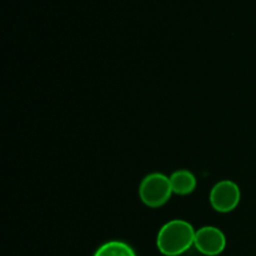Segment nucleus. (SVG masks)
<instances>
[{"label": "nucleus", "mask_w": 256, "mask_h": 256, "mask_svg": "<svg viewBox=\"0 0 256 256\" xmlns=\"http://www.w3.org/2000/svg\"><path fill=\"white\" fill-rule=\"evenodd\" d=\"M170 184L174 194L188 195L196 188V178L186 169H179L170 175Z\"/></svg>", "instance_id": "39448f33"}, {"label": "nucleus", "mask_w": 256, "mask_h": 256, "mask_svg": "<svg viewBox=\"0 0 256 256\" xmlns=\"http://www.w3.org/2000/svg\"><path fill=\"white\" fill-rule=\"evenodd\" d=\"M92 256H136V254L126 242L112 240L98 248Z\"/></svg>", "instance_id": "423d86ee"}, {"label": "nucleus", "mask_w": 256, "mask_h": 256, "mask_svg": "<svg viewBox=\"0 0 256 256\" xmlns=\"http://www.w3.org/2000/svg\"><path fill=\"white\" fill-rule=\"evenodd\" d=\"M195 230L189 222L174 219L160 228L156 236L158 250L165 256H179L194 245Z\"/></svg>", "instance_id": "f257e3e1"}, {"label": "nucleus", "mask_w": 256, "mask_h": 256, "mask_svg": "<svg viewBox=\"0 0 256 256\" xmlns=\"http://www.w3.org/2000/svg\"><path fill=\"white\" fill-rule=\"evenodd\" d=\"M174 194L170 178L162 172H152L142 180L139 185L140 200L149 208H160L169 202Z\"/></svg>", "instance_id": "f03ea898"}, {"label": "nucleus", "mask_w": 256, "mask_h": 256, "mask_svg": "<svg viewBox=\"0 0 256 256\" xmlns=\"http://www.w3.org/2000/svg\"><path fill=\"white\" fill-rule=\"evenodd\" d=\"M194 246L202 255L216 256L222 254L226 248V238L219 228L208 225L196 230Z\"/></svg>", "instance_id": "20e7f679"}, {"label": "nucleus", "mask_w": 256, "mask_h": 256, "mask_svg": "<svg viewBox=\"0 0 256 256\" xmlns=\"http://www.w3.org/2000/svg\"><path fill=\"white\" fill-rule=\"evenodd\" d=\"M242 192L232 180H222L212 186L209 202L212 209L218 212H230L239 205Z\"/></svg>", "instance_id": "7ed1b4c3"}]
</instances>
